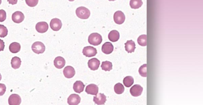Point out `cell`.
Masks as SVG:
<instances>
[{
  "label": "cell",
  "mask_w": 203,
  "mask_h": 105,
  "mask_svg": "<svg viewBox=\"0 0 203 105\" xmlns=\"http://www.w3.org/2000/svg\"><path fill=\"white\" fill-rule=\"evenodd\" d=\"M102 36L97 33H92L88 37V43L91 45L94 46H97L100 45L102 42Z\"/></svg>",
  "instance_id": "obj_1"
},
{
  "label": "cell",
  "mask_w": 203,
  "mask_h": 105,
  "mask_svg": "<svg viewBox=\"0 0 203 105\" xmlns=\"http://www.w3.org/2000/svg\"><path fill=\"white\" fill-rule=\"evenodd\" d=\"M76 14L78 17L83 19H88L90 16V11L86 8L81 6L76 10Z\"/></svg>",
  "instance_id": "obj_2"
},
{
  "label": "cell",
  "mask_w": 203,
  "mask_h": 105,
  "mask_svg": "<svg viewBox=\"0 0 203 105\" xmlns=\"http://www.w3.org/2000/svg\"><path fill=\"white\" fill-rule=\"evenodd\" d=\"M32 48L33 52L37 54H42L45 50V45L40 41L35 42L33 44Z\"/></svg>",
  "instance_id": "obj_3"
},
{
  "label": "cell",
  "mask_w": 203,
  "mask_h": 105,
  "mask_svg": "<svg viewBox=\"0 0 203 105\" xmlns=\"http://www.w3.org/2000/svg\"><path fill=\"white\" fill-rule=\"evenodd\" d=\"M83 55L87 57H91L95 56L97 54V49L91 46H86L83 49Z\"/></svg>",
  "instance_id": "obj_4"
},
{
  "label": "cell",
  "mask_w": 203,
  "mask_h": 105,
  "mask_svg": "<svg viewBox=\"0 0 203 105\" xmlns=\"http://www.w3.org/2000/svg\"><path fill=\"white\" fill-rule=\"evenodd\" d=\"M114 21L116 24H121L124 23L126 17L123 12L121 11H116L114 14Z\"/></svg>",
  "instance_id": "obj_5"
},
{
  "label": "cell",
  "mask_w": 203,
  "mask_h": 105,
  "mask_svg": "<svg viewBox=\"0 0 203 105\" xmlns=\"http://www.w3.org/2000/svg\"><path fill=\"white\" fill-rule=\"evenodd\" d=\"M50 27L53 30L59 31L62 28V23L60 19L58 18H54L52 19L50 22Z\"/></svg>",
  "instance_id": "obj_6"
},
{
  "label": "cell",
  "mask_w": 203,
  "mask_h": 105,
  "mask_svg": "<svg viewBox=\"0 0 203 105\" xmlns=\"http://www.w3.org/2000/svg\"><path fill=\"white\" fill-rule=\"evenodd\" d=\"M143 91V88L140 85H135L130 89L131 95L135 97H139L141 95Z\"/></svg>",
  "instance_id": "obj_7"
},
{
  "label": "cell",
  "mask_w": 203,
  "mask_h": 105,
  "mask_svg": "<svg viewBox=\"0 0 203 105\" xmlns=\"http://www.w3.org/2000/svg\"><path fill=\"white\" fill-rule=\"evenodd\" d=\"M80 101V97L77 94H71L67 98V103L70 105H78Z\"/></svg>",
  "instance_id": "obj_8"
},
{
  "label": "cell",
  "mask_w": 203,
  "mask_h": 105,
  "mask_svg": "<svg viewBox=\"0 0 203 105\" xmlns=\"http://www.w3.org/2000/svg\"><path fill=\"white\" fill-rule=\"evenodd\" d=\"M21 98L17 94H12L9 98V103L10 105H19L21 103Z\"/></svg>",
  "instance_id": "obj_9"
},
{
  "label": "cell",
  "mask_w": 203,
  "mask_h": 105,
  "mask_svg": "<svg viewBox=\"0 0 203 105\" xmlns=\"http://www.w3.org/2000/svg\"><path fill=\"white\" fill-rule=\"evenodd\" d=\"M36 30L39 33H44L48 30L49 25L46 22H39L36 24Z\"/></svg>",
  "instance_id": "obj_10"
},
{
  "label": "cell",
  "mask_w": 203,
  "mask_h": 105,
  "mask_svg": "<svg viewBox=\"0 0 203 105\" xmlns=\"http://www.w3.org/2000/svg\"><path fill=\"white\" fill-rule=\"evenodd\" d=\"M100 65V61L96 58H92L90 59L88 62V67L92 71H95L98 69Z\"/></svg>",
  "instance_id": "obj_11"
},
{
  "label": "cell",
  "mask_w": 203,
  "mask_h": 105,
  "mask_svg": "<svg viewBox=\"0 0 203 105\" xmlns=\"http://www.w3.org/2000/svg\"><path fill=\"white\" fill-rule=\"evenodd\" d=\"M63 73L66 78H71L75 76V72L73 67L71 66H67L64 69Z\"/></svg>",
  "instance_id": "obj_12"
},
{
  "label": "cell",
  "mask_w": 203,
  "mask_h": 105,
  "mask_svg": "<svg viewBox=\"0 0 203 105\" xmlns=\"http://www.w3.org/2000/svg\"><path fill=\"white\" fill-rule=\"evenodd\" d=\"M94 102L97 105H104L106 101V97L104 94L100 93L94 97Z\"/></svg>",
  "instance_id": "obj_13"
},
{
  "label": "cell",
  "mask_w": 203,
  "mask_h": 105,
  "mask_svg": "<svg viewBox=\"0 0 203 105\" xmlns=\"http://www.w3.org/2000/svg\"><path fill=\"white\" fill-rule=\"evenodd\" d=\"M12 20L14 23H19L24 20L25 16L22 12L17 11L14 12L12 15Z\"/></svg>",
  "instance_id": "obj_14"
},
{
  "label": "cell",
  "mask_w": 203,
  "mask_h": 105,
  "mask_svg": "<svg viewBox=\"0 0 203 105\" xmlns=\"http://www.w3.org/2000/svg\"><path fill=\"white\" fill-rule=\"evenodd\" d=\"M85 92L88 94L96 95L98 92V87L97 85H95V84H89L86 88Z\"/></svg>",
  "instance_id": "obj_15"
},
{
  "label": "cell",
  "mask_w": 203,
  "mask_h": 105,
  "mask_svg": "<svg viewBox=\"0 0 203 105\" xmlns=\"http://www.w3.org/2000/svg\"><path fill=\"white\" fill-rule=\"evenodd\" d=\"M102 50L105 54H109L112 52L114 46L111 43L107 42L104 43L102 47Z\"/></svg>",
  "instance_id": "obj_16"
},
{
  "label": "cell",
  "mask_w": 203,
  "mask_h": 105,
  "mask_svg": "<svg viewBox=\"0 0 203 105\" xmlns=\"http://www.w3.org/2000/svg\"><path fill=\"white\" fill-rule=\"evenodd\" d=\"M54 64L56 68L61 69L64 67L66 64V61L64 58L62 57L58 56L54 59Z\"/></svg>",
  "instance_id": "obj_17"
},
{
  "label": "cell",
  "mask_w": 203,
  "mask_h": 105,
  "mask_svg": "<svg viewBox=\"0 0 203 105\" xmlns=\"http://www.w3.org/2000/svg\"><path fill=\"white\" fill-rule=\"evenodd\" d=\"M85 85L81 81H77L74 84L73 89L77 93H80L83 91Z\"/></svg>",
  "instance_id": "obj_18"
},
{
  "label": "cell",
  "mask_w": 203,
  "mask_h": 105,
  "mask_svg": "<svg viewBox=\"0 0 203 105\" xmlns=\"http://www.w3.org/2000/svg\"><path fill=\"white\" fill-rule=\"evenodd\" d=\"M125 45L126 50L129 53L134 52L135 49H136L135 42L132 40L127 41Z\"/></svg>",
  "instance_id": "obj_19"
},
{
  "label": "cell",
  "mask_w": 203,
  "mask_h": 105,
  "mask_svg": "<svg viewBox=\"0 0 203 105\" xmlns=\"http://www.w3.org/2000/svg\"><path fill=\"white\" fill-rule=\"evenodd\" d=\"M120 37L119 32L116 30H112L108 34V39L113 42H116L119 40Z\"/></svg>",
  "instance_id": "obj_20"
},
{
  "label": "cell",
  "mask_w": 203,
  "mask_h": 105,
  "mask_svg": "<svg viewBox=\"0 0 203 105\" xmlns=\"http://www.w3.org/2000/svg\"><path fill=\"white\" fill-rule=\"evenodd\" d=\"M22 61L20 58L15 56L12 58L11 60V65L14 69H18L20 67Z\"/></svg>",
  "instance_id": "obj_21"
},
{
  "label": "cell",
  "mask_w": 203,
  "mask_h": 105,
  "mask_svg": "<svg viewBox=\"0 0 203 105\" xmlns=\"http://www.w3.org/2000/svg\"><path fill=\"white\" fill-rule=\"evenodd\" d=\"M21 45L18 43L13 42L10 45V51L12 53H17L20 51Z\"/></svg>",
  "instance_id": "obj_22"
},
{
  "label": "cell",
  "mask_w": 203,
  "mask_h": 105,
  "mask_svg": "<svg viewBox=\"0 0 203 105\" xmlns=\"http://www.w3.org/2000/svg\"><path fill=\"white\" fill-rule=\"evenodd\" d=\"M143 4L142 0H131L130 2V6L132 9L139 8Z\"/></svg>",
  "instance_id": "obj_23"
},
{
  "label": "cell",
  "mask_w": 203,
  "mask_h": 105,
  "mask_svg": "<svg viewBox=\"0 0 203 105\" xmlns=\"http://www.w3.org/2000/svg\"><path fill=\"white\" fill-rule=\"evenodd\" d=\"M123 83L125 86L129 88L134 83V79L131 76H126L123 79Z\"/></svg>",
  "instance_id": "obj_24"
},
{
  "label": "cell",
  "mask_w": 203,
  "mask_h": 105,
  "mask_svg": "<svg viewBox=\"0 0 203 105\" xmlns=\"http://www.w3.org/2000/svg\"><path fill=\"white\" fill-rule=\"evenodd\" d=\"M114 91L117 94H120L124 92L125 88L123 85L120 83L116 84L114 88Z\"/></svg>",
  "instance_id": "obj_25"
},
{
  "label": "cell",
  "mask_w": 203,
  "mask_h": 105,
  "mask_svg": "<svg viewBox=\"0 0 203 105\" xmlns=\"http://www.w3.org/2000/svg\"><path fill=\"white\" fill-rule=\"evenodd\" d=\"M101 67L103 70L109 71L112 69V64L111 62L106 61L102 62Z\"/></svg>",
  "instance_id": "obj_26"
},
{
  "label": "cell",
  "mask_w": 203,
  "mask_h": 105,
  "mask_svg": "<svg viewBox=\"0 0 203 105\" xmlns=\"http://www.w3.org/2000/svg\"><path fill=\"white\" fill-rule=\"evenodd\" d=\"M138 43L141 46H146L147 45L146 35H142L138 38Z\"/></svg>",
  "instance_id": "obj_27"
},
{
  "label": "cell",
  "mask_w": 203,
  "mask_h": 105,
  "mask_svg": "<svg viewBox=\"0 0 203 105\" xmlns=\"http://www.w3.org/2000/svg\"><path fill=\"white\" fill-rule=\"evenodd\" d=\"M8 33L7 28L4 25L0 24V37L4 38L7 36Z\"/></svg>",
  "instance_id": "obj_28"
},
{
  "label": "cell",
  "mask_w": 203,
  "mask_h": 105,
  "mask_svg": "<svg viewBox=\"0 0 203 105\" xmlns=\"http://www.w3.org/2000/svg\"><path fill=\"white\" fill-rule=\"evenodd\" d=\"M139 72L140 75L143 77L147 76V64H144L139 68Z\"/></svg>",
  "instance_id": "obj_29"
},
{
  "label": "cell",
  "mask_w": 203,
  "mask_h": 105,
  "mask_svg": "<svg viewBox=\"0 0 203 105\" xmlns=\"http://www.w3.org/2000/svg\"><path fill=\"white\" fill-rule=\"evenodd\" d=\"M26 3L30 7H33L37 6L39 0H25Z\"/></svg>",
  "instance_id": "obj_30"
},
{
  "label": "cell",
  "mask_w": 203,
  "mask_h": 105,
  "mask_svg": "<svg viewBox=\"0 0 203 105\" xmlns=\"http://www.w3.org/2000/svg\"><path fill=\"white\" fill-rule=\"evenodd\" d=\"M6 11L3 10H0V22H3L6 20Z\"/></svg>",
  "instance_id": "obj_31"
},
{
  "label": "cell",
  "mask_w": 203,
  "mask_h": 105,
  "mask_svg": "<svg viewBox=\"0 0 203 105\" xmlns=\"http://www.w3.org/2000/svg\"><path fill=\"white\" fill-rule=\"evenodd\" d=\"M6 91V87L5 84H0V96L4 94Z\"/></svg>",
  "instance_id": "obj_32"
},
{
  "label": "cell",
  "mask_w": 203,
  "mask_h": 105,
  "mask_svg": "<svg viewBox=\"0 0 203 105\" xmlns=\"http://www.w3.org/2000/svg\"><path fill=\"white\" fill-rule=\"evenodd\" d=\"M5 47V43L3 40L0 39V51H3Z\"/></svg>",
  "instance_id": "obj_33"
},
{
  "label": "cell",
  "mask_w": 203,
  "mask_h": 105,
  "mask_svg": "<svg viewBox=\"0 0 203 105\" xmlns=\"http://www.w3.org/2000/svg\"><path fill=\"white\" fill-rule=\"evenodd\" d=\"M10 4L14 5L16 4L18 2V0H7Z\"/></svg>",
  "instance_id": "obj_34"
},
{
  "label": "cell",
  "mask_w": 203,
  "mask_h": 105,
  "mask_svg": "<svg viewBox=\"0 0 203 105\" xmlns=\"http://www.w3.org/2000/svg\"><path fill=\"white\" fill-rule=\"evenodd\" d=\"M1 79H2V76H1V74H0V81H1Z\"/></svg>",
  "instance_id": "obj_35"
},
{
  "label": "cell",
  "mask_w": 203,
  "mask_h": 105,
  "mask_svg": "<svg viewBox=\"0 0 203 105\" xmlns=\"http://www.w3.org/2000/svg\"><path fill=\"white\" fill-rule=\"evenodd\" d=\"M1 2H2V0H0V5H1Z\"/></svg>",
  "instance_id": "obj_36"
},
{
  "label": "cell",
  "mask_w": 203,
  "mask_h": 105,
  "mask_svg": "<svg viewBox=\"0 0 203 105\" xmlns=\"http://www.w3.org/2000/svg\"><path fill=\"white\" fill-rule=\"evenodd\" d=\"M69 1H71H71H74V0H69Z\"/></svg>",
  "instance_id": "obj_37"
},
{
  "label": "cell",
  "mask_w": 203,
  "mask_h": 105,
  "mask_svg": "<svg viewBox=\"0 0 203 105\" xmlns=\"http://www.w3.org/2000/svg\"><path fill=\"white\" fill-rule=\"evenodd\" d=\"M109 1H115V0H108Z\"/></svg>",
  "instance_id": "obj_38"
}]
</instances>
